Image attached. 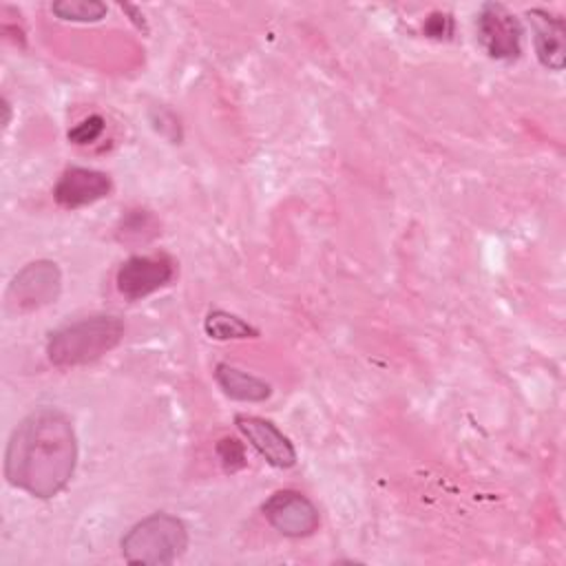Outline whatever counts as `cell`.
Listing matches in <instances>:
<instances>
[{"instance_id":"6da1fadb","label":"cell","mask_w":566,"mask_h":566,"mask_svg":"<svg viewBox=\"0 0 566 566\" xmlns=\"http://www.w3.org/2000/svg\"><path fill=\"white\" fill-rule=\"evenodd\" d=\"M77 464V438L69 416L38 407L13 429L4 453V478L11 486L49 500L66 489Z\"/></svg>"},{"instance_id":"7a4b0ae2","label":"cell","mask_w":566,"mask_h":566,"mask_svg":"<svg viewBox=\"0 0 566 566\" xmlns=\"http://www.w3.org/2000/svg\"><path fill=\"white\" fill-rule=\"evenodd\" d=\"M124 323L111 314L80 318L55 329L46 343V356L55 367L88 365L119 345Z\"/></svg>"},{"instance_id":"3957f363","label":"cell","mask_w":566,"mask_h":566,"mask_svg":"<svg viewBox=\"0 0 566 566\" xmlns=\"http://www.w3.org/2000/svg\"><path fill=\"white\" fill-rule=\"evenodd\" d=\"M188 546L184 522L170 513H153L137 522L122 539V555L128 564L166 566L177 562Z\"/></svg>"},{"instance_id":"277c9868","label":"cell","mask_w":566,"mask_h":566,"mask_svg":"<svg viewBox=\"0 0 566 566\" xmlns=\"http://www.w3.org/2000/svg\"><path fill=\"white\" fill-rule=\"evenodd\" d=\"M62 292V272L57 263L40 259L27 263L9 283L7 307L15 314L35 312L57 301Z\"/></svg>"},{"instance_id":"5b68a950","label":"cell","mask_w":566,"mask_h":566,"mask_svg":"<svg viewBox=\"0 0 566 566\" xmlns=\"http://www.w3.org/2000/svg\"><path fill=\"white\" fill-rule=\"evenodd\" d=\"M175 276V261L166 254H137L126 259L117 274L115 283L124 298L139 301L159 287L168 285Z\"/></svg>"},{"instance_id":"8992f818","label":"cell","mask_w":566,"mask_h":566,"mask_svg":"<svg viewBox=\"0 0 566 566\" xmlns=\"http://www.w3.org/2000/svg\"><path fill=\"white\" fill-rule=\"evenodd\" d=\"M478 40L493 60H515L522 51V24L504 4L486 2L478 15Z\"/></svg>"},{"instance_id":"52a82bcc","label":"cell","mask_w":566,"mask_h":566,"mask_svg":"<svg viewBox=\"0 0 566 566\" xmlns=\"http://www.w3.org/2000/svg\"><path fill=\"white\" fill-rule=\"evenodd\" d=\"M265 520L287 537H307L318 524V509L303 493L294 489H283L272 493L263 504Z\"/></svg>"},{"instance_id":"ba28073f","label":"cell","mask_w":566,"mask_h":566,"mask_svg":"<svg viewBox=\"0 0 566 566\" xmlns=\"http://www.w3.org/2000/svg\"><path fill=\"white\" fill-rule=\"evenodd\" d=\"M239 431L245 436V440L272 464L279 469H290L296 462V449L290 442V438L270 420L259 416L239 413L234 418Z\"/></svg>"},{"instance_id":"9c48e42d","label":"cell","mask_w":566,"mask_h":566,"mask_svg":"<svg viewBox=\"0 0 566 566\" xmlns=\"http://www.w3.org/2000/svg\"><path fill=\"white\" fill-rule=\"evenodd\" d=\"M113 184L102 170L71 166L62 172L53 188V197L62 208H82L108 197Z\"/></svg>"},{"instance_id":"30bf717a","label":"cell","mask_w":566,"mask_h":566,"mask_svg":"<svg viewBox=\"0 0 566 566\" xmlns=\"http://www.w3.org/2000/svg\"><path fill=\"white\" fill-rule=\"evenodd\" d=\"M526 18L533 27V40L539 62L551 71H562L566 62V24L562 18L544 11L531 9Z\"/></svg>"},{"instance_id":"8fae6325","label":"cell","mask_w":566,"mask_h":566,"mask_svg":"<svg viewBox=\"0 0 566 566\" xmlns=\"http://www.w3.org/2000/svg\"><path fill=\"white\" fill-rule=\"evenodd\" d=\"M214 380L228 398L241 402H261L272 394V387L263 378L237 369L228 363H219L214 367Z\"/></svg>"},{"instance_id":"7c38bea8","label":"cell","mask_w":566,"mask_h":566,"mask_svg":"<svg viewBox=\"0 0 566 566\" xmlns=\"http://www.w3.org/2000/svg\"><path fill=\"white\" fill-rule=\"evenodd\" d=\"M203 329L214 340L259 336V332L250 323H245L243 318H239L237 314H230L226 310H212L203 321Z\"/></svg>"},{"instance_id":"4fadbf2b","label":"cell","mask_w":566,"mask_h":566,"mask_svg":"<svg viewBox=\"0 0 566 566\" xmlns=\"http://www.w3.org/2000/svg\"><path fill=\"white\" fill-rule=\"evenodd\" d=\"M51 11L66 22H97L106 15V4L97 0H60L51 4Z\"/></svg>"},{"instance_id":"5bb4252c","label":"cell","mask_w":566,"mask_h":566,"mask_svg":"<svg viewBox=\"0 0 566 566\" xmlns=\"http://www.w3.org/2000/svg\"><path fill=\"white\" fill-rule=\"evenodd\" d=\"M217 455H219L223 471H228V473H237V471L245 469V464H248L245 447L237 438H221L217 442Z\"/></svg>"},{"instance_id":"9a60e30c","label":"cell","mask_w":566,"mask_h":566,"mask_svg":"<svg viewBox=\"0 0 566 566\" xmlns=\"http://www.w3.org/2000/svg\"><path fill=\"white\" fill-rule=\"evenodd\" d=\"M102 133H104V117L91 115V117L82 119L77 126H73V128L69 130V139H71L73 144H80V146H82V144L95 142Z\"/></svg>"},{"instance_id":"2e32d148","label":"cell","mask_w":566,"mask_h":566,"mask_svg":"<svg viewBox=\"0 0 566 566\" xmlns=\"http://www.w3.org/2000/svg\"><path fill=\"white\" fill-rule=\"evenodd\" d=\"M424 33L429 38L442 40V38H451L453 33V20L449 13H431L424 22Z\"/></svg>"}]
</instances>
